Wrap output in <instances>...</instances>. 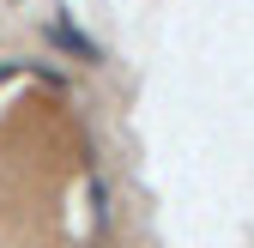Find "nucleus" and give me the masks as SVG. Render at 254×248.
<instances>
[{"instance_id": "1", "label": "nucleus", "mask_w": 254, "mask_h": 248, "mask_svg": "<svg viewBox=\"0 0 254 248\" xmlns=\"http://www.w3.org/2000/svg\"><path fill=\"white\" fill-rule=\"evenodd\" d=\"M49 37H55V49H67V55H79V61H103V49L85 37V30H73V24H49Z\"/></svg>"}]
</instances>
